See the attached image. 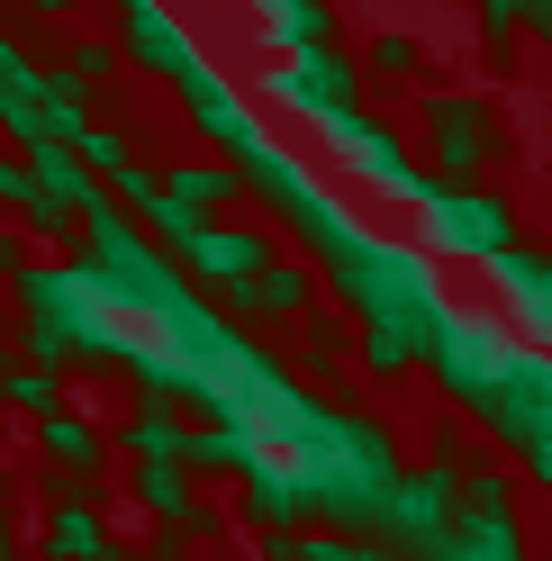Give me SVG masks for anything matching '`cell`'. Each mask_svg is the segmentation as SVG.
<instances>
[{"instance_id": "1", "label": "cell", "mask_w": 552, "mask_h": 561, "mask_svg": "<svg viewBox=\"0 0 552 561\" xmlns=\"http://www.w3.org/2000/svg\"><path fill=\"white\" fill-rule=\"evenodd\" d=\"M10 290H19V318H64V327H100V299H110L91 263H19Z\"/></svg>"}, {"instance_id": "2", "label": "cell", "mask_w": 552, "mask_h": 561, "mask_svg": "<svg viewBox=\"0 0 552 561\" xmlns=\"http://www.w3.org/2000/svg\"><path fill=\"white\" fill-rule=\"evenodd\" d=\"M182 263H191L199 280H227V290H235V280H254V272L272 263V244L245 236V227H199V236L182 244Z\"/></svg>"}, {"instance_id": "3", "label": "cell", "mask_w": 552, "mask_h": 561, "mask_svg": "<svg viewBox=\"0 0 552 561\" xmlns=\"http://www.w3.org/2000/svg\"><path fill=\"white\" fill-rule=\"evenodd\" d=\"M0 408H27V416H64V371L46 363H0Z\"/></svg>"}, {"instance_id": "4", "label": "cell", "mask_w": 552, "mask_h": 561, "mask_svg": "<svg viewBox=\"0 0 552 561\" xmlns=\"http://www.w3.org/2000/svg\"><path fill=\"white\" fill-rule=\"evenodd\" d=\"M100 552H110V525L91 507H55L46 516V561H100Z\"/></svg>"}, {"instance_id": "5", "label": "cell", "mask_w": 552, "mask_h": 561, "mask_svg": "<svg viewBox=\"0 0 552 561\" xmlns=\"http://www.w3.org/2000/svg\"><path fill=\"white\" fill-rule=\"evenodd\" d=\"M37 453L64 471H100V435L82 426V416H37Z\"/></svg>"}, {"instance_id": "6", "label": "cell", "mask_w": 552, "mask_h": 561, "mask_svg": "<svg viewBox=\"0 0 552 561\" xmlns=\"http://www.w3.org/2000/svg\"><path fill=\"white\" fill-rule=\"evenodd\" d=\"M299 299H308V280L290 263H263L254 280H235V308H245V318H272V308H299Z\"/></svg>"}, {"instance_id": "7", "label": "cell", "mask_w": 552, "mask_h": 561, "mask_svg": "<svg viewBox=\"0 0 552 561\" xmlns=\"http://www.w3.org/2000/svg\"><path fill=\"white\" fill-rule=\"evenodd\" d=\"M163 191L182 199V208H199V218H209V208H227V199H235V172H227V163H182V172H163Z\"/></svg>"}, {"instance_id": "8", "label": "cell", "mask_w": 552, "mask_h": 561, "mask_svg": "<svg viewBox=\"0 0 552 561\" xmlns=\"http://www.w3.org/2000/svg\"><path fill=\"white\" fill-rule=\"evenodd\" d=\"M136 499H146L163 525H199V507H191V480H182V462L172 471H136Z\"/></svg>"}, {"instance_id": "9", "label": "cell", "mask_w": 552, "mask_h": 561, "mask_svg": "<svg viewBox=\"0 0 552 561\" xmlns=\"http://www.w3.org/2000/svg\"><path fill=\"white\" fill-rule=\"evenodd\" d=\"M191 471H254V444L235 426H199L191 435Z\"/></svg>"}, {"instance_id": "10", "label": "cell", "mask_w": 552, "mask_h": 561, "mask_svg": "<svg viewBox=\"0 0 552 561\" xmlns=\"http://www.w3.org/2000/svg\"><path fill=\"white\" fill-rule=\"evenodd\" d=\"M73 154L100 172V182H118V172H127V136H110V127H82V136H73Z\"/></svg>"}, {"instance_id": "11", "label": "cell", "mask_w": 552, "mask_h": 561, "mask_svg": "<svg viewBox=\"0 0 552 561\" xmlns=\"http://www.w3.org/2000/svg\"><path fill=\"white\" fill-rule=\"evenodd\" d=\"M0 208H37V172H27V154H0Z\"/></svg>"}, {"instance_id": "12", "label": "cell", "mask_w": 552, "mask_h": 561, "mask_svg": "<svg viewBox=\"0 0 552 561\" xmlns=\"http://www.w3.org/2000/svg\"><path fill=\"white\" fill-rule=\"evenodd\" d=\"M110 64H118L110 46H73V55H64V64H55V73H64V82H82V91H91V82H110Z\"/></svg>"}, {"instance_id": "13", "label": "cell", "mask_w": 552, "mask_h": 561, "mask_svg": "<svg viewBox=\"0 0 552 561\" xmlns=\"http://www.w3.org/2000/svg\"><path fill=\"white\" fill-rule=\"evenodd\" d=\"M10 10H27V19H73V0H10Z\"/></svg>"}, {"instance_id": "14", "label": "cell", "mask_w": 552, "mask_h": 561, "mask_svg": "<svg viewBox=\"0 0 552 561\" xmlns=\"http://www.w3.org/2000/svg\"><path fill=\"white\" fill-rule=\"evenodd\" d=\"M0 272H19V236L10 227H0Z\"/></svg>"}, {"instance_id": "15", "label": "cell", "mask_w": 552, "mask_h": 561, "mask_svg": "<svg viewBox=\"0 0 552 561\" xmlns=\"http://www.w3.org/2000/svg\"><path fill=\"white\" fill-rule=\"evenodd\" d=\"M0 561H19V535H10V516H0Z\"/></svg>"}, {"instance_id": "16", "label": "cell", "mask_w": 552, "mask_h": 561, "mask_svg": "<svg viewBox=\"0 0 552 561\" xmlns=\"http://www.w3.org/2000/svg\"><path fill=\"white\" fill-rule=\"evenodd\" d=\"M100 561H136V552H118V543H110V552H100Z\"/></svg>"}, {"instance_id": "17", "label": "cell", "mask_w": 552, "mask_h": 561, "mask_svg": "<svg viewBox=\"0 0 552 561\" xmlns=\"http://www.w3.org/2000/svg\"><path fill=\"white\" fill-rule=\"evenodd\" d=\"M0 426H10V408H0Z\"/></svg>"}]
</instances>
